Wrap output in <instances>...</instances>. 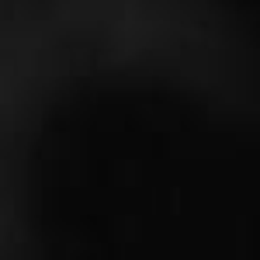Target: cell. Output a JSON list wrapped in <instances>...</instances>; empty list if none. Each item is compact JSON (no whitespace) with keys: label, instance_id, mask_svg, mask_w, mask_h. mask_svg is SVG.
<instances>
[{"label":"cell","instance_id":"obj_1","mask_svg":"<svg viewBox=\"0 0 260 260\" xmlns=\"http://www.w3.org/2000/svg\"><path fill=\"white\" fill-rule=\"evenodd\" d=\"M111 80L260 118V45L225 0H0V260H39L31 163L49 111Z\"/></svg>","mask_w":260,"mask_h":260}]
</instances>
